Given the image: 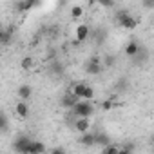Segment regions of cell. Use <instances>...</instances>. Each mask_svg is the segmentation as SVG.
I'll use <instances>...</instances> for the list:
<instances>
[{"instance_id": "6da1fadb", "label": "cell", "mask_w": 154, "mask_h": 154, "mask_svg": "<svg viewBox=\"0 0 154 154\" xmlns=\"http://www.w3.org/2000/svg\"><path fill=\"white\" fill-rule=\"evenodd\" d=\"M71 111H72V116H76V118H87V120H89V116H93L96 109H94V105H93L91 102L80 100Z\"/></svg>"}, {"instance_id": "7a4b0ae2", "label": "cell", "mask_w": 154, "mask_h": 154, "mask_svg": "<svg viewBox=\"0 0 154 154\" xmlns=\"http://www.w3.org/2000/svg\"><path fill=\"white\" fill-rule=\"evenodd\" d=\"M116 22L123 27V29H134L138 26V20L129 13V11H118L116 13Z\"/></svg>"}, {"instance_id": "3957f363", "label": "cell", "mask_w": 154, "mask_h": 154, "mask_svg": "<svg viewBox=\"0 0 154 154\" xmlns=\"http://www.w3.org/2000/svg\"><path fill=\"white\" fill-rule=\"evenodd\" d=\"M31 138L29 136H24V134H20L15 141H13V150L17 152V154H27V150H29V145H31Z\"/></svg>"}, {"instance_id": "277c9868", "label": "cell", "mask_w": 154, "mask_h": 154, "mask_svg": "<svg viewBox=\"0 0 154 154\" xmlns=\"http://www.w3.org/2000/svg\"><path fill=\"white\" fill-rule=\"evenodd\" d=\"M102 58L100 56H91L87 65H85V72L87 74H100L102 72Z\"/></svg>"}, {"instance_id": "5b68a950", "label": "cell", "mask_w": 154, "mask_h": 154, "mask_svg": "<svg viewBox=\"0 0 154 154\" xmlns=\"http://www.w3.org/2000/svg\"><path fill=\"white\" fill-rule=\"evenodd\" d=\"M89 35H91V27H89L87 24H80L78 27H76V40H74V44L85 42V40L89 38Z\"/></svg>"}, {"instance_id": "8992f818", "label": "cell", "mask_w": 154, "mask_h": 154, "mask_svg": "<svg viewBox=\"0 0 154 154\" xmlns=\"http://www.w3.org/2000/svg\"><path fill=\"white\" fill-rule=\"evenodd\" d=\"M94 134V145H98V147H107V145H111V138H109V134H105V132H102V131H96V132H93Z\"/></svg>"}, {"instance_id": "52a82bcc", "label": "cell", "mask_w": 154, "mask_h": 154, "mask_svg": "<svg viewBox=\"0 0 154 154\" xmlns=\"http://www.w3.org/2000/svg\"><path fill=\"white\" fill-rule=\"evenodd\" d=\"M38 6V2L36 0H20V2H17L15 4V8H17V11L18 13H26V11H29V9H33V8H36Z\"/></svg>"}, {"instance_id": "ba28073f", "label": "cell", "mask_w": 154, "mask_h": 154, "mask_svg": "<svg viewBox=\"0 0 154 154\" xmlns=\"http://www.w3.org/2000/svg\"><path fill=\"white\" fill-rule=\"evenodd\" d=\"M74 129L78 131L80 134H85V132H89L91 123H89L87 118H76V120H74Z\"/></svg>"}, {"instance_id": "9c48e42d", "label": "cell", "mask_w": 154, "mask_h": 154, "mask_svg": "<svg viewBox=\"0 0 154 154\" xmlns=\"http://www.w3.org/2000/svg\"><path fill=\"white\" fill-rule=\"evenodd\" d=\"M45 150H47V149H45V143H44V141H36V140H33L31 145H29L27 154H44Z\"/></svg>"}, {"instance_id": "30bf717a", "label": "cell", "mask_w": 154, "mask_h": 154, "mask_svg": "<svg viewBox=\"0 0 154 154\" xmlns=\"http://www.w3.org/2000/svg\"><path fill=\"white\" fill-rule=\"evenodd\" d=\"M78 102H80L78 98H76V96H72V94L69 93V94H65V96L60 100V105H62L63 109H72V107H74L76 103H78Z\"/></svg>"}, {"instance_id": "8fae6325", "label": "cell", "mask_w": 154, "mask_h": 154, "mask_svg": "<svg viewBox=\"0 0 154 154\" xmlns=\"http://www.w3.org/2000/svg\"><path fill=\"white\" fill-rule=\"evenodd\" d=\"M31 94H33V89H31V85L24 84V85H20V87H18V98H20L22 102H27V100L31 98Z\"/></svg>"}, {"instance_id": "7c38bea8", "label": "cell", "mask_w": 154, "mask_h": 154, "mask_svg": "<svg viewBox=\"0 0 154 154\" xmlns=\"http://www.w3.org/2000/svg\"><path fill=\"white\" fill-rule=\"evenodd\" d=\"M80 145L82 147H94V134L89 131V132H85V134H82L80 136Z\"/></svg>"}, {"instance_id": "4fadbf2b", "label": "cell", "mask_w": 154, "mask_h": 154, "mask_svg": "<svg viewBox=\"0 0 154 154\" xmlns=\"http://www.w3.org/2000/svg\"><path fill=\"white\" fill-rule=\"evenodd\" d=\"M15 111H17V114H18V118H27L29 116V107H27V103L26 102H17V107H15Z\"/></svg>"}, {"instance_id": "5bb4252c", "label": "cell", "mask_w": 154, "mask_h": 154, "mask_svg": "<svg viewBox=\"0 0 154 154\" xmlns=\"http://www.w3.org/2000/svg\"><path fill=\"white\" fill-rule=\"evenodd\" d=\"M138 51H140V44H138V42H134V40H132V42H129V44H127V47H125V54H127L129 58H134V56L138 54Z\"/></svg>"}, {"instance_id": "9a60e30c", "label": "cell", "mask_w": 154, "mask_h": 154, "mask_svg": "<svg viewBox=\"0 0 154 154\" xmlns=\"http://www.w3.org/2000/svg\"><path fill=\"white\" fill-rule=\"evenodd\" d=\"M49 71H51V74H54V76H62V74H63V63H62L60 60H53Z\"/></svg>"}, {"instance_id": "2e32d148", "label": "cell", "mask_w": 154, "mask_h": 154, "mask_svg": "<svg viewBox=\"0 0 154 154\" xmlns=\"http://www.w3.org/2000/svg\"><path fill=\"white\" fill-rule=\"evenodd\" d=\"M85 85H87V84H82V82L74 84V85H72V89H71V94H72V96H76L78 100H82V94H84V89H85Z\"/></svg>"}, {"instance_id": "e0dca14e", "label": "cell", "mask_w": 154, "mask_h": 154, "mask_svg": "<svg viewBox=\"0 0 154 154\" xmlns=\"http://www.w3.org/2000/svg\"><path fill=\"white\" fill-rule=\"evenodd\" d=\"M93 98H94V89H93L91 85H85L84 94H82V100H84V102H93Z\"/></svg>"}, {"instance_id": "ac0fdd59", "label": "cell", "mask_w": 154, "mask_h": 154, "mask_svg": "<svg viewBox=\"0 0 154 154\" xmlns=\"http://www.w3.org/2000/svg\"><path fill=\"white\" fill-rule=\"evenodd\" d=\"M82 15H84V8H82V6L76 4V6L71 8V17H72V18H82Z\"/></svg>"}, {"instance_id": "d6986e66", "label": "cell", "mask_w": 154, "mask_h": 154, "mask_svg": "<svg viewBox=\"0 0 154 154\" xmlns=\"http://www.w3.org/2000/svg\"><path fill=\"white\" fill-rule=\"evenodd\" d=\"M8 129V116L4 112H0V132H4Z\"/></svg>"}, {"instance_id": "ffe728a7", "label": "cell", "mask_w": 154, "mask_h": 154, "mask_svg": "<svg viewBox=\"0 0 154 154\" xmlns=\"http://www.w3.org/2000/svg\"><path fill=\"white\" fill-rule=\"evenodd\" d=\"M118 150H120V147H116V145H107V147L103 149V154H118Z\"/></svg>"}, {"instance_id": "44dd1931", "label": "cell", "mask_w": 154, "mask_h": 154, "mask_svg": "<svg viewBox=\"0 0 154 154\" xmlns=\"http://www.w3.org/2000/svg\"><path fill=\"white\" fill-rule=\"evenodd\" d=\"M132 149H134V147L129 143V145H125L123 149H120V150H118V154H132Z\"/></svg>"}, {"instance_id": "7402d4cb", "label": "cell", "mask_w": 154, "mask_h": 154, "mask_svg": "<svg viewBox=\"0 0 154 154\" xmlns=\"http://www.w3.org/2000/svg\"><path fill=\"white\" fill-rule=\"evenodd\" d=\"M31 65H33V58L27 56V58L22 60V67H24V69H31Z\"/></svg>"}, {"instance_id": "603a6c76", "label": "cell", "mask_w": 154, "mask_h": 154, "mask_svg": "<svg viewBox=\"0 0 154 154\" xmlns=\"http://www.w3.org/2000/svg\"><path fill=\"white\" fill-rule=\"evenodd\" d=\"M103 63H105L107 67H111V65L114 63V56H111V54H107V56L103 58Z\"/></svg>"}, {"instance_id": "cb8c5ba5", "label": "cell", "mask_w": 154, "mask_h": 154, "mask_svg": "<svg viewBox=\"0 0 154 154\" xmlns=\"http://www.w3.org/2000/svg\"><path fill=\"white\" fill-rule=\"evenodd\" d=\"M49 154H65V150H63L62 147H54V149H53Z\"/></svg>"}, {"instance_id": "d4e9b609", "label": "cell", "mask_w": 154, "mask_h": 154, "mask_svg": "<svg viewBox=\"0 0 154 154\" xmlns=\"http://www.w3.org/2000/svg\"><path fill=\"white\" fill-rule=\"evenodd\" d=\"M102 107H103V109H105V111H109V109H111V107H112V102H111V100H105V102H103V103H102Z\"/></svg>"}, {"instance_id": "484cf974", "label": "cell", "mask_w": 154, "mask_h": 154, "mask_svg": "<svg viewBox=\"0 0 154 154\" xmlns=\"http://www.w3.org/2000/svg\"><path fill=\"white\" fill-rule=\"evenodd\" d=\"M100 6H103V8H112L114 6V2H98Z\"/></svg>"}]
</instances>
